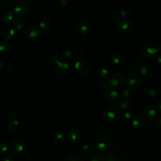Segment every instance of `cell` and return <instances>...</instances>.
<instances>
[{
    "instance_id": "2",
    "label": "cell",
    "mask_w": 161,
    "mask_h": 161,
    "mask_svg": "<svg viewBox=\"0 0 161 161\" xmlns=\"http://www.w3.org/2000/svg\"><path fill=\"white\" fill-rule=\"evenodd\" d=\"M106 161H126L128 158L126 150L121 147H114L109 150Z\"/></svg>"
},
{
    "instance_id": "36",
    "label": "cell",
    "mask_w": 161,
    "mask_h": 161,
    "mask_svg": "<svg viewBox=\"0 0 161 161\" xmlns=\"http://www.w3.org/2000/svg\"><path fill=\"white\" fill-rule=\"evenodd\" d=\"M9 48V43L6 40L0 41V51L5 52Z\"/></svg>"
},
{
    "instance_id": "39",
    "label": "cell",
    "mask_w": 161,
    "mask_h": 161,
    "mask_svg": "<svg viewBox=\"0 0 161 161\" xmlns=\"http://www.w3.org/2000/svg\"><path fill=\"white\" fill-rule=\"evenodd\" d=\"M51 59L52 60L53 62H54L55 64H57L58 63H60L61 62V57H60L59 55L58 54H53L51 57Z\"/></svg>"
},
{
    "instance_id": "49",
    "label": "cell",
    "mask_w": 161,
    "mask_h": 161,
    "mask_svg": "<svg viewBox=\"0 0 161 161\" xmlns=\"http://www.w3.org/2000/svg\"><path fill=\"white\" fill-rule=\"evenodd\" d=\"M113 19H114V21H116V22L118 23V22L121 20V18H120V17H119V16H118V15H115V16L113 17Z\"/></svg>"
},
{
    "instance_id": "35",
    "label": "cell",
    "mask_w": 161,
    "mask_h": 161,
    "mask_svg": "<svg viewBox=\"0 0 161 161\" xmlns=\"http://www.w3.org/2000/svg\"><path fill=\"white\" fill-rule=\"evenodd\" d=\"M8 150V145L3 140H0V153H4Z\"/></svg>"
},
{
    "instance_id": "45",
    "label": "cell",
    "mask_w": 161,
    "mask_h": 161,
    "mask_svg": "<svg viewBox=\"0 0 161 161\" xmlns=\"http://www.w3.org/2000/svg\"><path fill=\"white\" fill-rule=\"evenodd\" d=\"M4 69L7 72H11L13 69V65L10 63H7L4 65Z\"/></svg>"
},
{
    "instance_id": "32",
    "label": "cell",
    "mask_w": 161,
    "mask_h": 161,
    "mask_svg": "<svg viewBox=\"0 0 161 161\" xmlns=\"http://www.w3.org/2000/svg\"><path fill=\"white\" fill-rule=\"evenodd\" d=\"M14 18V13L13 11H8L6 12L1 17V19L4 23H8L11 21Z\"/></svg>"
},
{
    "instance_id": "8",
    "label": "cell",
    "mask_w": 161,
    "mask_h": 161,
    "mask_svg": "<svg viewBox=\"0 0 161 161\" xmlns=\"http://www.w3.org/2000/svg\"><path fill=\"white\" fill-rule=\"evenodd\" d=\"M53 73L57 77L60 79L66 77L69 73V64L65 62L61 61L55 66Z\"/></svg>"
},
{
    "instance_id": "42",
    "label": "cell",
    "mask_w": 161,
    "mask_h": 161,
    "mask_svg": "<svg viewBox=\"0 0 161 161\" xmlns=\"http://www.w3.org/2000/svg\"><path fill=\"white\" fill-rule=\"evenodd\" d=\"M144 62H145V60H144V58H143V57L142 55H138V56L136 57V62L138 64L142 65L144 64Z\"/></svg>"
},
{
    "instance_id": "50",
    "label": "cell",
    "mask_w": 161,
    "mask_h": 161,
    "mask_svg": "<svg viewBox=\"0 0 161 161\" xmlns=\"http://www.w3.org/2000/svg\"><path fill=\"white\" fill-rule=\"evenodd\" d=\"M4 69V65L3 64V62L0 60V72H1L2 70H3V69Z\"/></svg>"
},
{
    "instance_id": "46",
    "label": "cell",
    "mask_w": 161,
    "mask_h": 161,
    "mask_svg": "<svg viewBox=\"0 0 161 161\" xmlns=\"http://www.w3.org/2000/svg\"><path fill=\"white\" fill-rule=\"evenodd\" d=\"M81 41L84 43H87L89 42V37L87 35H82L81 37Z\"/></svg>"
},
{
    "instance_id": "24",
    "label": "cell",
    "mask_w": 161,
    "mask_h": 161,
    "mask_svg": "<svg viewBox=\"0 0 161 161\" xmlns=\"http://www.w3.org/2000/svg\"><path fill=\"white\" fill-rule=\"evenodd\" d=\"M60 57L64 60V62H67L68 61H70L72 58L73 52L70 49H65L62 52Z\"/></svg>"
},
{
    "instance_id": "5",
    "label": "cell",
    "mask_w": 161,
    "mask_h": 161,
    "mask_svg": "<svg viewBox=\"0 0 161 161\" xmlns=\"http://www.w3.org/2000/svg\"><path fill=\"white\" fill-rule=\"evenodd\" d=\"M118 28L119 31L125 34H130L132 33L135 28V23L128 18H123L118 23Z\"/></svg>"
},
{
    "instance_id": "31",
    "label": "cell",
    "mask_w": 161,
    "mask_h": 161,
    "mask_svg": "<svg viewBox=\"0 0 161 161\" xmlns=\"http://www.w3.org/2000/svg\"><path fill=\"white\" fill-rule=\"evenodd\" d=\"M130 101L128 99H121L120 101H119V102L118 103V105L117 107L118 108V109L119 110H125L128 108V106H130Z\"/></svg>"
},
{
    "instance_id": "53",
    "label": "cell",
    "mask_w": 161,
    "mask_h": 161,
    "mask_svg": "<svg viewBox=\"0 0 161 161\" xmlns=\"http://www.w3.org/2000/svg\"><path fill=\"white\" fill-rule=\"evenodd\" d=\"M160 152H161V147H160Z\"/></svg>"
},
{
    "instance_id": "54",
    "label": "cell",
    "mask_w": 161,
    "mask_h": 161,
    "mask_svg": "<svg viewBox=\"0 0 161 161\" xmlns=\"http://www.w3.org/2000/svg\"><path fill=\"white\" fill-rule=\"evenodd\" d=\"M57 161H60V160H57Z\"/></svg>"
},
{
    "instance_id": "37",
    "label": "cell",
    "mask_w": 161,
    "mask_h": 161,
    "mask_svg": "<svg viewBox=\"0 0 161 161\" xmlns=\"http://www.w3.org/2000/svg\"><path fill=\"white\" fill-rule=\"evenodd\" d=\"M76 57L78 58V60H83V59L86 57V52L84 50H80L77 52Z\"/></svg>"
},
{
    "instance_id": "41",
    "label": "cell",
    "mask_w": 161,
    "mask_h": 161,
    "mask_svg": "<svg viewBox=\"0 0 161 161\" xmlns=\"http://www.w3.org/2000/svg\"><path fill=\"white\" fill-rule=\"evenodd\" d=\"M67 3H68V2L67 0H57L56 1L57 5L60 8H63V7L65 6Z\"/></svg>"
},
{
    "instance_id": "16",
    "label": "cell",
    "mask_w": 161,
    "mask_h": 161,
    "mask_svg": "<svg viewBox=\"0 0 161 161\" xmlns=\"http://www.w3.org/2000/svg\"><path fill=\"white\" fill-rule=\"evenodd\" d=\"M41 33V30L38 26L31 25L27 27L25 30V35L30 40H33L37 38Z\"/></svg>"
},
{
    "instance_id": "22",
    "label": "cell",
    "mask_w": 161,
    "mask_h": 161,
    "mask_svg": "<svg viewBox=\"0 0 161 161\" xmlns=\"http://www.w3.org/2000/svg\"><path fill=\"white\" fill-rule=\"evenodd\" d=\"M52 25V19L48 17H45L42 18L39 23L40 27L42 30H46L51 27Z\"/></svg>"
},
{
    "instance_id": "48",
    "label": "cell",
    "mask_w": 161,
    "mask_h": 161,
    "mask_svg": "<svg viewBox=\"0 0 161 161\" xmlns=\"http://www.w3.org/2000/svg\"><path fill=\"white\" fill-rule=\"evenodd\" d=\"M156 108H157V109L161 112V99H160L156 103Z\"/></svg>"
},
{
    "instance_id": "20",
    "label": "cell",
    "mask_w": 161,
    "mask_h": 161,
    "mask_svg": "<svg viewBox=\"0 0 161 161\" xmlns=\"http://www.w3.org/2000/svg\"><path fill=\"white\" fill-rule=\"evenodd\" d=\"M99 77L103 79V80H106L109 79L111 77V69L109 67L103 65L102 66L98 72Z\"/></svg>"
},
{
    "instance_id": "30",
    "label": "cell",
    "mask_w": 161,
    "mask_h": 161,
    "mask_svg": "<svg viewBox=\"0 0 161 161\" xmlns=\"http://www.w3.org/2000/svg\"><path fill=\"white\" fill-rule=\"evenodd\" d=\"M13 26L16 30H21L25 26V23L19 17H15L13 18Z\"/></svg>"
},
{
    "instance_id": "43",
    "label": "cell",
    "mask_w": 161,
    "mask_h": 161,
    "mask_svg": "<svg viewBox=\"0 0 161 161\" xmlns=\"http://www.w3.org/2000/svg\"><path fill=\"white\" fill-rule=\"evenodd\" d=\"M155 62L158 65L161 67V54H157L155 57Z\"/></svg>"
},
{
    "instance_id": "33",
    "label": "cell",
    "mask_w": 161,
    "mask_h": 161,
    "mask_svg": "<svg viewBox=\"0 0 161 161\" xmlns=\"http://www.w3.org/2000/svg\"><path fill=\"white\" fill-rule=\"evenodd\" d=\"M81 152L84 155H89L93 152V147L90 144L85 143L81 147Z\"/></svg>"
},
{
    "instance_id": "27",
    "label": "cell",
    "mask_w": 161,
    "mask_h": 161,
    "mask_svg": "<svg viewBox=\"0 0 161 161\" xmlns=\"http://www.w3.org/2000/svg\"><path fill=\"white\" fill-rule=\"evenodd\" d=\"M65 138V135L63 132H57L53 136V142L57 144L62 143Z\"/></svg>"
},
{
    "instance_id": "40",
    "label": "cell",
    "mask_w": 161,
    "mask_h": 161,
    "mask_svg": "<svg viewBox=\"0 0 161 161\" xmlns=\"http://www.w3.org/2000/svg\"><path fill=\"white\" fill-rule=\"evenodd\" d=\"M67 160L68 161H80V158L77 155L72 154L68 157Z\"/></svg>"
},
{
    "instance_id": "10",
    "label": "cell",
    "mask_w": 161,
    "mask_h": 161,
    "mask_svg": "<svg viewBox=\"0 0 161 161\" xmlns=\"http://www.w3.org/2000/svg\"><path fill=\"white\" fill-rule=\"evenodd\" d=\"M28 9V4L25 0L17 1L13 6L14 13L18 16L24 15Z\"/></svg>"
},
{
    "instance_id": "34",
    "label": "cell",
    "mask_w": 161,
    "mask_h": 161,
    "mask_svg": "<svg viewBox=\"0 0 161 161\" xmlns=\"http://www.w3.org/2000/svg\"><path fill=\"white\" fill-rule=\"evenodd\" d=\"M91 161H106V157L101 153H96L92 155Z\"/></svg>"
},
{
    "instance_id": "11",
    "label": "cell",
    "mask_w": 161,
    "mask_h": 161,
    "mask_svg": "<svg viewBox=\"0 0 161 161\" xmlns=\"http://www.w3.org/2000/svg\"><path fill=\"white\" fill-rule=\"evenodd\" d=\"M82 133L80 130L77 128H71L67 131L66 136L68 140L74 143L79 142L82 138Z\"/></svg>"
},
{
    "instance_id": "23",
    "label": "cell",
    "mask_w": 161,
    "mask_h": 161,
    "mask_svg": "<svg viewBox=\"0 0 161 161\" xmlns=\"http://www.w3.org/2000/svg\"><path fill=\"white\" fill-rule=\"evenodd\" d=\"M133 115V111L131 109H130V108L123 110L121 114H120L121 119L125 121L130 120L132 118Z\"/></svg>"
},
{
    "instance_id": "7",
    "label": "cell",
    "mask_w": 161,
    "mask_h": 161,
    "mask_svg": "<svg viewBox=\"0 0 161 161\" xmlns=\"http://www.w3.org/2000/svg\"><path fill=\"white\" fill-rule=\"evenodd\" d=\"M75 72L80 76H87L91 72V68L89 64L84 60H77L74 64Z\"/></svg>"
},
{
    "instance_id": "3",
    "label": "cell",
    "mask_w": 161,
    "mask_h": 161,
    "mask_svg": "<svg viewBox=\"0 0 161 161\" xmlns=\"http://www.w3.org/2000/svg\"><path fill=\"white\" fill-rule=\"evenodd\" d=\"M102 116L106 121H116L120 116V111L117 106L111 104L104 108L102 111Z\"/></svg>"
},
{
    "instance_id": "44",
    "label": "cell",
    "mask_w": 161,
    "mask_h": 161,
    "mask_svg": "<svg viewBox=\"0 0 161 161\" xmlns=\"http://www.w3.org/2000/svg\"><path fill=\"white\" fill-rule=\"evenodd\" d=\"M4 161H15V158L13 155L9 153L6 155V157L4 158Z\"/></svg>"
},
{
    "instance_id": "17",
    "label": "cell",
    "mask_w": 161,
    "mask_h": 161,
    "mask_svg": "<svg viewBox=\"0 0 161 161\" xmlns=\"http://www.w3.org/2000/svg\"><path fill=\"white\" fill-rule=\"evenodd\" d=\"M146 118L142 114H136L131 118V124L136 129H141L146 125Z\"/></svg>"
},
{
    "instance_id": "47",
    "label": "cell",
    "mask_w": 161,
    "mask_h": 161,
    "mask_svg": "<svg viewBox=\"0 0 161 161\" xmlns=\"http://www.w3.org/2000/svg\"><path fill=\"white\" fill-rule=\"evenodd\" d=\"M156 125L157 126L159 127V128H161V115H160L157 118V120H156Z\"/></svg>"
},
{
    "instance_id": "6",
    "label": "cell",
    "mask_w": 161,
    "mask_h": 161,
    "mask_svg": "<svg viewBox=\"0 0 161 161\" xmlns=\"http://www.w3.org/2000/svg\"><path fill=\"white\" fill-rule=\"evenodd\" d=\"M121 97L119 92L113 89H106L102 93L103 99L107 103L113 104L117 103Z\"/></svg>"
},
{
    "instance_id": "1",
    "label": "cell",
    "mask_w": 161,
    "mask_h": 161,
    "mask_svg": "<svg viewBox=\"0 0 161 161\" xmlns=\"http://www.w3.org/2000/svg\"><path fill=\"white\" fill-rule=\"evenodd\" d=\"M113 145V139L111 136L106 133L98 134L94 140V146L99 152H106L111 148Z\"/></svg>"
},
{
    "instance_id": "15",
    "label": "cell",
    "mask_w": 161,
    "mask_h": 161,
    "mask_svg": "<svg viewBox=\"0 0 161 161\" xmlns=\"http://www.w3.org/2000/svg\"><path fill=\"white\" fill-rule=\"evenodd\" d=\"M15 35L14 29L9 26H4L0 28V35L6 41L11 40Z\"/></svg>"
},
{
    "instance_id": "29",
    "label": "cell",
    "mask_w": 161,
    "mask_h": 161,
    "mask_svg": "<svg viewBox=\"0 0 161 161\" xmlns=\"http://www.w3.org/2000/svg\"><path fill=\"white\" fill-rule=\"evenodd\" d=\"M19 122L17 119L13 118L11 119L8 124V128L9 129V130L11 131H14L15 130H17V128L19 127Z\"/></svg>"
},
{
    "instance_id": "21",
    "label": "cell",
    "mask_w": 161,
    "mask_h": 161,
    "mask_svg": "<svg viewBox=\"0 0 161 161\" xmlns=\"http://www.w3.org/2000/svg\"><path fill=\"white\" fill-rule=\"evenodd\" d=\"M111 59L116 65H121L125 62L124 56L119 52L113 53L111 55Z\"/></svg>"
},
{
    "instance_id": "19",
    "label": "cell",
    "mask_w": 161,
    "mask_h": 161,
    "mask_svg": "<svg viewBox=\"0 0 161 161\" xmlns=\"http://www.w3.org/2000/svg\"><path fill=\"white\" fill-rule=\"evenodd\" d=\"M157 114V112L153 107L152 106H147L145 108L143 111V115L145 118L149 120L153 119Z\"/></svg>"
},
{
    "instance_id": "28",
    "label": "cell",
    "mask_w": 161,
    "mask_h": 161,
    "mask_svg": "<svg viewBox=\"0 0 161 161\" xmlns=\"http://www.w3.org/2000/svg\"><path fill=\"white\" fill-rule=\"evenodd\" d=\"M135 91L133 89H130V88H127V89H124L122 91L121 96L123 98L128 99L132 98L135 96Z\"/></svg>"
},
{
    "instance_id": "4",
    "label": "cell",
    "mask_w": 161,
    "mask_h": 161,
    "mask_svg": "<svg viewBox=\"0 0 161 161\" xmlns=\"http://www.w3.org/2000/svg\"><path fill=\"white\" fill-rule=\"evenodd\" d=\"M126 80L125 75L122 72H116L111 75L109 79V85L114 89L122 87Z\"/></svg>"
},
{
    "instance_id": "9",
    "label": "cell",
    "mask_w": 161,
    "mask_h": 161,
    "mask_svg": "<svg viewBox=\"0 0 161 161\" xmlns=\"http://www.w3.org/2000/svg\"><path fill=\"white\" fill-rule=\"evenodd\" d=\"M127 82L130 86L134 88H138L142 86L143 79L140 74L136 73H131L128 75Z\"/></svg>"
},
{
    "instance_id": "13",
    "label": "cell",
    "mask_w": 161,
    "mask_h": 161,
    "mask_svg": "<svg viewBox=\"0 0 161 161\" xmlns=\"http://www.w3.org/2000/svg\"><path fill=\"white\" fill-rule=\"evenodd\" d=\"M141 52L144 57L150 58H152L157 53V50L154 45L152 43H145L142 45Z\"/></svg>"
},
{
    "instance_id": "25",
    "label": "cell",
    "mask_w": 161,
    "mask_h": 161,
    "mask_svg": "<svg viewBox=\"0 0 161 161\" xmlns=\"http://www.w3.org/2000/svg\"><path fill=\"white\" fill-rule=\"evenodd\" d=\"M131 13H132V11H131V8L126 5L123 6L119 9L120 16L125 18L129 17L131 14Z\"/></svg>"
},
{
    "instance_id": "18",
    "label": "cell",
    "mask_w": 161,
    "mask_h": 161,
    "mask_svg": "<svg viewBox=\"0 0 161 161\" xmlns=\"http://www.w3.org/2000/svg\"><path fill=\"white\" fill-rule=\"evenodd\" d=\"M139 72L141 75L145 78H150L153 75V69L148 64H143L139 67Z\"/></svg>"
},
{
    "instance_id": "14",
    "label": "cell",
    "mask_w": 161,
    "mask_h": 161,
    "mask_svg": "<svg viewBox=\"0 0 161 161\" xmlns=\"http://www.w3.org/2000/svg\"><path fill=\"white\" fill-rule=\"evenodd\" d=\"M89 28L90 24L89 21L84 19H79L75 24V30L81 35H86L88 33Z\"/></svg>"
},
{
    "instance_id": "51",
    "label": "cell",
    "mask_w": 161,
    "mask_h": 161,
    "mask_svg": "<svg viewBox=\"0 0 161 161\" xmlns=\"http://www.w3.org/2000/svg\"><path fill=\"white\" fill-rule=\"evenodd\" d=\"M157 50V53L158 52H161V44H158L157 45V46L156 47Z\"/></svg>"
},
{
    "instance_id": "12",
    "label": "cell",
    "mask_w": 161,
    "mask_h": 161,
    "mask_svg": "<svg viewBox=\"0 0 161 161\" xmlns=\"http://www.w3.org/2000/svg\"><path fill=\"white\" fill-rule=\"evenodd\" d=\"M25 148V143L23 141L19 138H15L13 140L9 145V148L10 151L15 154L21 153Z\"/></svg>"
},
{
    "instance_id": "52",
    "label": "cell",
    "mask_w": 161,
    "mask_h": 161,
    "mask_svg": "<svg viewBox=\"0 0 161 161\" xmlns=\"http://www.w3.org/2000/svg\"><path fill=\"white\" fill-rule=\"evenodd\" d=\"M9 115V116L10 118H13V117H14V114H13V113H10Z\"/></svg>"
},
{
    "instance_id": "38",
    "label": "cell",
    "mask_w": 161,
    "mask_h": 161,
    "mask_svg": "<svg viewBox=\"0 0 161 161\" xmlns=\"http://www.w3.org/2000/svg\"><path fill=\"white\" fill-rule=\"evenodd\" d=\"M109 86L108 81H106V80H102L99 82V87L102 89H106Z\"/></svg>"
},
{
    "instance_id": "26",
    "label": "cell",
    "mask_w": 161,
    "mask_h": 161,
    "mask_svg": "<svg viewBox=\"0 0 161 161\" xmlns=\"http://www.w3.org/2000/svg\"><path fill=\"white\" fill-rule=\"evenodd\" d=\"M147 95L152 98H155L158 97L159 92L157 89L153 86H149L147 87L146 91Z\"/></svg>"
}]
</instances>
